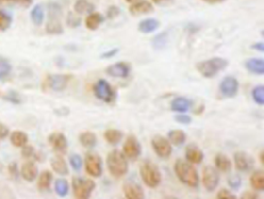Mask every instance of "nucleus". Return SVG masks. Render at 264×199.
<instances>
[{"label":"nucleus","mask_w":264,"mask_h":199,"mask_svg":"<svg viewBox=\"0 0 264 199\" xmlns=\"http://www.w3.org/2000/svg\"><path fill=\"white\" fill-rule=\"evenodd\" d=\"M175 172L178 179L186 186L196 188L199 185V176L196 168L190 162L178 159L175 163Z\"/></svg>","instance_id":"obj_1"},{"label":"nucleus","mask_w":264,"mask_h":199,"mask_svg":"<svg viewBox=\"0 0 264 199\" xmlns=\"http://www.w3.org/2000/svg\"><path fill=\"white\" fill-rule=\"evenodd\" d=\"M107 169L114 178H122L128 172V161L122 152L119 150H113L107 155L106 158Z\"/></svg>","instance_id":"obj_2"},{"label":"nucleus","mask_w":264,"mask_h":199,"mask_svg":"<svg viewBox=\"0 0 264 199\" xmlns=\"http://www.w3.org/2000/svg\"><path fill=\"white\" fill-rule=\"evenodd\" d=\"M228 66V61L224 58L214 57L212 59L200 61L196 64V69L205 79H212L224 70Z\"/></svg>","instance_id":"obj_3"},{"label":"nucleus","mask_w":264,"mask_h":199,"mask_svg":"<svg viewBox=\"0 0 264 199\" xmlns=\"http://www.w3.org/2000/svg\"><path fill=\"white\" fill-rule=\"evenodd\" d=\"M139 173L143 182L148 188L158 187L162 181V176L159 167L150 160H145L142 163L139 167Z\"/></svg>","instance_id":"obj_4"},{"label":"nucleus","mask_w":264,"mask_h":199,"mask_svg":"<svg viewBox=\"0 0 264 199\" xmlns=\"http://www.w3.org/2000/svg\"><path fill=\"white\" fill-rule=\"evenodd\" d=\"M95 187H96L95 182L90 179L80 177H76L72 179L73 194L78 199H88L94 191Z\"/></svg>","instance_id":"obj_5"},{"label":"nucleus","mask_w":264,"mask_h":199,"mask_svg":"<svg viewBox=\"0 0 264 199\" xmlns=\"http://www.w3.org/2000/svg\"><path fill=\"white\" fill-rule=\"evenodd\" d=\"M93 94L97 99L105 103H113L117 98V93L114 88L103 79L98 80L94 84Z\"/></svg>","instance_id":"obj_6"},{"label":"nucleus","mask_w":264,"mask_h":199,"mask_svg":"<svg viewBox=\"0 0 264 199\" xmlns=\"http://www.w3.org/2000/svg\"><path fill=\"white\" fill-rule=\"evenodd\" d=\"M72 77L70 74H50L44 82L46 89H50L54 92H61L68 86Z\"/></svg>","instance_id":"obj_7"},{"label":"nucleus","mask_w":264,"mask_h":199,"mask_svg":"<svg viewBox=\"0 0 264 199\" xmlns=\"http://www.w3.org/2000/svg\"><path fill=\"white\" fill-rule=\"evenodd\" d=\"M85 169L89 176L100 178L102 176V159L97 154L89 153L85 157Z\"/></svg>","instance_id":"obj_8"},{"label":"nucleus","mask_w":264,"mask_h":199,"mask_svg":"<svg viewBox=\"0 0 264 199\" xmlns=\"http://www.w3.org/2000/svg\"><path fill=\"white\" fill-rule=\"evenodd\" d=\"M202 184L206 191L213 192L220 184V175L213 166H205L202 171Z\"/></svg>","instance_id":"obj_9"},{"label":"nucleus","mask_w":264,"mask_h":199,"mask_svg":"<svg viewBox=\"0 0 264 199\" xmlns=\"http://www.w3.org/2000/svg\"><path fill=\"white\" fill-rule=\"evenodd\" d=\"M123 154L131 161H135L142 154V146L135 135H129L123 146Z\"/></svg>","instance_id":"obj_10"},{"label":"nucleus","mask_w":264,"mask_h":199,"mask_svg":"<svg viewBox=\"0 0 264 199\" xmlns=\"http://www.w3.org/2000/svg\"><path fill=\"white\" fill-rule=\"evenodd\" d=\"M152 147L154 152L162 159L169 158L172 153V146L168 138L162 135H156L152 138Z\"/></svg>","instance_id":"obj_11"},{"label":"nucleus","mask_w":264,"mask_h":199,"mask_svg":"<svg viewBox=\"0 0 264 199\" xmlns=\"http://www.w3.org/2000/svg\"><path fill=\"white\" fill-rule=\"evenodd\" d=\"M235 168L241 172H249L254 167V158L247 152L237 151L233 155Z\"/></svg>","instance_id":"obj_12"},{"label":"nucleus","mask_w":264,"mask_h":199,"mask_svg":"<svg viewBox=\"0 0 264 199\" xmlns=\"http://www.w3.org/2000/svg\"><path fill=\"white\" fill-rule=\"evenodd\" d=\"M239 89V83L234 77H225L220 83V93L227 98H233L237 95Z\"/></svg>","instance_id":"obj_13"},{"label":"nucleus","mask_w":264,"mask_h":199,"mask_svg":"<svg viewBox=\"0 0 264 199\" xmlns=\"http://www.w3.org/2000/svg\"><path fill=\"white\" fill-rule=\"evenodd\" d=\"M48 142L49 144L51 145V147L53 148V150L55 152H57L58 154H65L66 151H67V147H68V142L66 136L61 133V132H53L49 135L48 137Z\"/></svg>","instance_id":"obj_14"},{"label":"nucleus","mask_w":264,"mask_h":199,"mask_svg":"<svg viewBox=\"0 0 264 199\" xmlns=\"http://www.w3.org/2000/svg\"><path fill=\"white\" fill-rule=\"evenodd\" d=\"M106 73L113 78L126 79L131 73V65L124 61L114 63L106 68Z\"/></svg>","instance_id":"obj_15"},{"label":"nucleus","mask_w":264,"mask_h":199,"mask_svg":"<svg viewBox=\"0 0 264 199\" xmlns=\"http://www.w3.org/2000/svg\"><path fill=\"white\" fill-rule=\"evenodd\" d=\"M123 192L126 198L128 199H144L145 192L143 188L140 187L135 182L127 181L123 185Z\"/></svg>","instance_id":"obj_16"},{"label":"nucleus","mask_w":264,"mask_h":199,"mask_svg":"<svg viewBox=\"0 0 264 199\" xmlns=\"http://www.w3.org/2000/svg\"><path fill=\"white\" fill-rule=\"evenodd\" d=\"M20 175L22 176V178L25 181H27V182H29V183H31V182L35 181V179L38 176V167H37V165L34 162H33V161L25 162L22 165V167H21Z\"/></svg>","instance_id":"obj_17"},{"label":"nucleus","mask_w":264,"mask_h":199,"mask_svg":"<svg viewBox=\"0 0 264 199\" xmlns=\"http://www.w3.org/2000/svg\"><path fill=\"white\" fill-rule=\"evenodd\" d=\"M185 156H186L187 161L191 164H199L203 161V158H204L203 152L200 150L199 147L194 144L189 145L186 148Z\"/></svg>","instance_id":"obj_18"},{"label":"nucleus","mask_w":264,"mask_h":199,"mask_svg":"<svg viewBox=\"0 0 264 199\" xmlns=\"http://www.w3.org/2000/svg\"><path fill=\"white\" fill-rule=\"evenodd\" d=\"M154 12V6L151 2L147 0H140V1H135L132 3L129 7V13L133 16H139L145 14H150Z\"/></svg>","instance_id":"obj_19"},{"label":"nucleus","mask_w":264,"mask_h":199,"mask_svg":"<svg viewBox=\"0 0 264 199\" xmlns=\"http://www.w3.org/2000/svg\"><path fill=\"white\" fill-rule=\"evenodd\" d=\"M51 166L53 170L60 176H67L69 173L68 165L60 154L54 156L51 159Z\"/></svg>","instance_id":"obj_20"},{"label":"nucleus","mask_w":264,"mask_h":199,"mask_svg":"<svg viewBox=\"0 0 264 199\" xmlns=\"http://www.w3.org/2000/svg\"><path fill=\"white\" fill-rule=\"evenodd\" d=\"M245 67L253 74L263 76L264 74V60L259 58H250L245 62Z\"/></svg>","instance_id":"obj_21"},{"label":"nucleus","mask_w":264,"mask_h":199,"mask_svg":"<svg viewBox=\"0 0 264 199\" xmlns=\"http://www.w3.org/2000/svg\"><path fill=\"white\" fill-rule=\"evenodd\" d=\"M192 102L186 97H177L171 101V111L176 113H187L190 107H191Z\"/></svg>","instance_id":"obj_22"},{"label":"nucleus","mask_w":264,"mask_h":199,"mask_svg":"<svg viewBox=\"0 0 264 199\" xmlns=\"http://www.w3.org/2000/svg\"><path fill=\"white\" fill-rule=\"evenodd\" d=\"M159 26H160V23L158 20L148 18V19L143 20L142 22H139L137 29L138 31L144 33V34H148V33L156 31L159 28Z\"/></svg>","instance_id":"obj_23"},{"label":"nucleus","mask_w":264,"mask_h":199,"mask_svg":"<svg viewBox=\"0 0 264 199\" xmlns=\"http://www.w3.org/2000/svg\"><path fill=\"white\" fill-rule=\"evenodd\" d=\"M46 31L49 34L60 35L63 34V26L61 24L60 18H49V21L46 25Z\"/></svg>","instance_id":"obj_24"},{"label":"nucleus","mask_w":264,"mask_h":199,"mask_svg":"<svg viewBox=\"0 0 264 199\" xmlns=\"http://www.w3.org/2000/svg\"><path fill=\"white\" fill-rule=\"evenodd\" d=\"M104 22V17L99 13H90L86 18V27L89 30H96Z\"/></svg>","instance_id":"obj_25"},{"label":"nucleus","mask_w":264,"mask_h":199,"mask_svg":"<svg viewBox=\"0 0 264 199\" xmlns=\"http://www.w3.org/2000/svg\"><path fill=\"white\" fill-rule=\"evenodd\" d=\"M80 144L87 149H93L97 145V136L91 131L82 132L79 136Z\"/></svg>","instance_id":"obj_26"},{"label":"nucleus","mask_w":264,"mask_h":199,"mask_svg":"<svg viewBox=\"0 0 264 199\" xmlns=\"http://www.w3.org/2000/svg\"><path fill=\"white\" fill-rule=\"evenodd\" d=\"M168 140L170 142L171 145L176 146V147H181L183 146L187 139V135L183 130L176 129V130H170L168 132Z\"/></svg>","instance_id":"obj_27"},{"label":"nucleus","mask_w":264,"mask_h":199,"mask_svg":"<svg viewBox=\"0 0 264 199\" xmlns=\"http://www.w3.org/2000/svg\"><path fill=\"white\" fill-rule=\"evenodd\" d=\"M214 165H216L217 169L223 172H228L230 171L231 167H232V163H231V160L228 158V156L222 153L217 154V156L214 157Z\"/></svg>","instance_id":"obj_28"},{"label":"nucleus","mask_w":264,"mask_h":199,"mask_svg":"<svg viewBox=\"0 0 264 199\" xmlns=\"http://www.w3.org/2000/svg\"><path fill=\"white\" fill-rule=\"evenodd\" d=\"M53 181V175L51 171L45 170L40 173V176L37 181V188L39 191H48L51 188Z\"/></svg>","instance_id":"obj_29"},{"label":"nucleus","mask_w":264,"mask_h":199,"mask_svg":"<svg viewBox=\"0 0 264 199\" xmlns=\"http://www.w3.org/2000/svg\"><path fill=\"white\" fill-rule=\"evenodd\" d=\"M30 18L32 23L35 25V26H40L41 24L44 23L45 20V11L44 7L41 4H36L33 6L30 13Z\"/></svg>","instance_id":"obj_30"},{"label":"nucleus","mask_w":264,"mask_h":199,"mask_svg":"<svg viewBox=\"0 0 264 199\" xmlns=\"http://www.w3.org/2000/svg\"><path fill=\"white\" fill-rule=\"evenodd\" d=\"M123 136V132L119 129H107L104 132V139L112 146H117Z\"/></svg>","instance_id":"obj_31"},{"label":"nucleus","mask_w":264,"mask_h":199,"mask_svg":"<svg viewBox=\"0 0 264 199\" xmlns=\"http://www.w3.org/2000/svg\"><path fill=\"white\" fill-rule=\"evenodd\" d=\"M250 183L255 191H263L264 190V175L262 170H256L252 173Z\"/></svg>","instance_id":"obj_32"},{"label":"nucleus","mask_w":264,"mask_h":199,"mask_svg":"<svg viewBox=\"0 0 264 199\" xmlns=\"http://www.w3.org/2000/svg\"><path fill=\"white\" fill-rule=\"evenodd\" d=\"M11 143L16 148H22L23 146L27 145L28 135L23 131L16 130L11 134Z\"/></svg>","instance_id":"obj_33"},{"label":"nucleus","mask_w":264,"mask_h":199,"mask_svg":"<svg viewBox=\"0 0 264 199\" xmlns=\"http://www.w3.org/2000/svg\"><path fill=\"white\" fill-rule=\"evenodd\" d=\"M94 5L88 0H77L74 3V12L79 15L90 14L94 11Z\"/></svg>","instance_id":"obj_34"},{"label":"nucleus","mask_w":264,"mask_h":199,"mask_svg":"<svg viewBox=\"0 0 264 199\" xmlns=\"http://www.w3.org/2000/svg\"><path fill=\"white\" fill-rule=\"evenodd\" d=\"M168 40V33L167 32H161L159 34H157L153 40H152V46L156 50H162L165 48Z\"/></svg>","instance_id":"obj_35"},{"label":"nucleus","mask_w":264,"mask_h":199,"mask_svg":"<svg viewBox=\"0 0 264 199\" xmlns=\"http://www.w3.org/2000/svg\"><path fill=\"white\" fill-rule=\"evenodd\" d=\"M55 191L60 197H64L67 195L69 191L68 182L64 179H58L55 182Z\"/></svg>","instance_id":"obj_36"},{"label":"nucleus","mask_w":264,"mask_h":199,"mask_svg":"<svg viewBox=\"0 0 264 199\" xmlns=\"http://www.w3.org/2000/svg\"><path fill=\"white\" fill-rule=\"evenodd\" d=\"M253 100L258 105L262 106L264 104V87L262 85L256 86L252 90Z\"/></svg>","instance_id":"obj_37"},{"label":"nucleus","mask_w":264,"mask_h":199,"mask_svg":"<svg viewBox=\"0 0 264 199\" xmlns=\"http://www.w3.org/2000/svg\"><path fill=\"white\" fill-rule=\"evenodd\" d=\"M12 24L13 18L11 15H8L3 11H0V31H6L7 29H10Z\"/></svg>","instance_id":"obj_38"},{"label":"nucleus","mask_w":264,"mask_h":199,"mask_svg":"<svg viewBox=\"0 0 264 199\" xmlns=\"http://www.w3.org/2000/svg\"><path fill=\"white\" fill-rule=\"evenodd\" d=\"M3 99L5 101L10 102L12 104H15V105H18V104L22 103V98H21L20 94L18 92H16V91H14V90L8 91V92L3 96Z\"/></svg>","instance_id":"obj_39"},{"label":"nucleus","mask_w":264,"mask_h":199,"mask_svg":"<svg viewBox=\"0 0 264 199\" xmlns=\"http://www.w3.org/2000/svg\"><path fill=\"white\" fill-rule=\"evenodd\" d=\"M82 20L79 16L74 15L73 13H68L67 18H66V24L70 28H78L81 26Z\"/></svg>","instance_id":"obj_40"},{"label":"nucleus","mask_w":264,"mask_h":199,"mask_svg":"<svg viewBox=\"0 0 264 199\" xmlns=\"http://www.w3.org/2000/svg\"><path fill=\"white\" fill-rule=\"evenodd\" d=\"M12 71V65L6 60H0V80L5 79L7 76H10Z\"/></svg>","instance_id":"obj_41"},{"label":"nucleus","mask_w":264,"mask_h":199,"mask_svg":"<svg viewBox=\"0 0 264 199\" xmlns=\"http://www.w3.org/2000/svg\"><path fill=\"white\" fill-rule=\"evenodd\" d=\"M69 163L71 165V167L76 170V171H80L82 166V157L79 154H73L70 156L69 158Z\"/></svg>","instance_id":"obj_42"},{"label":"nucleus","mask_w":264,"mask_h":199,"mask_svg":"<svg viewBox=\"0 0 264 199\" xmlns=\"http://www.w3.org/2000/svg\"><path fill=\"white\" fill-rule=\"evenodd\" d=\"M227 183H228V186L231 189L238 190L239 188H241V186H242V179H241V177L237 176V175H233V176H231L228 179Z\"/></svg>","instance_id":"obj_43"},{"label":"nucleus","mask_w":264,"mask_h":199,"mask_svg":"<svg viewBox=\"0 0 264 199\" xmlns=\"http://www.w3.org/2000/svg\"><path fill=\"white\" fill-rule=\"evenodd\" d=\"M0 3H13L23 7H29L32 4V0H0Z\"/></svg>","instance_id":"obj_44"},{"label":"nucleus","mask_w":264,"mask_h":199,"mask_svg":"<svg viewBox=\"0 0 264 199\" xmlns=\"http://www.w3.org/2000/svg\"><path fill=\"white\" fill-rule=\"evenodd\" d=\"M120 14H121L120 8L116 5H112L109 7V10H107V12H106V17H107V19L113 20L115 18H117Z\"/></svg>","instance_id":"obj_45"},{"label":"nucleus","mask_w":264,"mask_h":199,"mask_svg":"<svg viewBox=\"0 0 264 199\" xmlns=\"http://www.w3.org/2000/svg\"><path fill=\"white\" fill-rule=\"evenodd\" d=\"M175 120L180 124H184V125H188V124L192 122L191 117L188 115H185V113H179V115H176Z\"/></svg>","instance_id":"obj_46"},{"label":"nucleus","mask_w":264,"mask_h":199,"mask_svg":"<svg viewBox=\"0 0 264 199\" xmlns=\"http://www.w3.org/2000/svg\"><path fill=\"white\" fill-rule=\"evenodd\" d=\"M8 172H10V175L13 179H18L20 176V171H19V167L16 162H12L8 165Z\"/></svg>","instance_id":"obj_47"},{"label":"nucleus","mask_w":264,"mask_h":199,"mask_svg":"<svg viewBox=\"0 0 264 199\" xmlns=\"http://www.w3.org/2000/svg\"><path fill=\"white\" fill-rule=\"evenodd\" d=\"M34 153H35V150L32 146L25 145L22 147V156L24 157V158H30V157L34 155Z\"/></svg>","instance_id":"obj_48"},{"label":"nucleus","mask_w":264,"mask_h":199,"mask_svg":"<svg viewBox=\"0 0 264 199\" xmlns=\"http://www.w3.org/2000/svg\"><path fill=\"white\" fill-rule=\"evenodd\" d=\"M217 198L218 199H235L236 196L231 192H229L227 189H221L217 193Z\"/></svg>","instance_id":"obj_49"},{"label":"nucleus","mask_w":264,"mask_h":199,"mask_svg":"<svg viewBox=\"0 0 264 199\" xmlns=\"http://www.w3.org/2000/svg\"><path fill=\"white\" fill-rule=\"evenodd\" d=\"M119 51H120L119 48L111 49V50H109V51H106L103 54H101L100 58H101V59H111V58H113V57H115L116 55H117L119 53Z\"/></svg>","instance_id":"obj_50"},{"label":"nucleus","mask_w":264,"mask_h":199,"mask_svg":"<svg viewBox=\"0 0 264 199\" xmlns=\"http://www.w3.org/2000/svg\"><path fill=\"white\" fill-rule=\"evenodd\" d=\"M10 134V129L3 123H0V139L6 138Z\"/></svg>","instance_id":"obj_51"},{"label":"nucleus","mask_w":264,"mask_h":199,"mask_svg":"<svg viewBox=\"0 0 264 199\" xmlns=\"http://www.w3.org/2000/svg\"><path fill=\"white\" fill-rule=\"evenodd\" d=\"M243 199H257L258 198V195L256 194L255 192H251V191H246L242 194V197Z\"/></svg>","instance_id":"obj_52"},{"label":"nucleus","mask_w":264,"mask_h":199,"mask_svg":"<svg viewBox=\"0 0 264 199\" xmlns=\"http://www.w3.org/2000/svg\"><path fill=\"white\" fill-rule=\"evenodd\" d=\"M251 49L256 50V51H258L260 53H263L264 52V44L262 43V41H259V43H255L251 46Z\"/></svg>","instance_id":"obj_53"},{"label":"nucleus","mask_w":264,"mask_h":199,"mask_svg":"<svg viewBox=\"0 0 264 199\" xmlns=\"http://www.w3.org/2000/svg\"><path fill=\"white\" fill-rule=\"evenodd\" d=\"M56 113L58 114V115H59V116H67V114L69 113V111H68V109H66V107L65 106H62V107H60V109L59 110H58V111H56Z\"/></svg>","instance_id":"obj_54"},{"label":"nucleus","mask_w":264,"mask_h":199,"mask_svg":"<svg viewBox=\"0 0 264 199\" xmlns=\"http://www.w3.org/2000/svg\"><path fill=\"white\" fill-rule=\"evenodd\" d=\"M203 1L208 3H220V2L225 1V0H203Z\"/></svg>","instance_id":"obj_55"},{"label":"nucleus","mask_w":264,"mask_h":199,"mask_svg":"<svg viewBox=\"0 0 264 199\" xmlns=\"http://www.w3.org/2000/svg\"><path fill=\"white\" fill-rule=\"evenodd\" d=\"M153 1L157 4H161V3H164V2H166L167 0H153Z\"/></svg>","instance_id":"obj_56"},{"label":"nucleus","mask_w":264,"mask_h":199,"mask_svg":"<svg viewBox=\"0 0 264 199\" xmlns=\"http://www.w3.org/2000/svg\"><path fill=\"white\" fill-rule=\"evenodd\" d=\"M260 161H261V163H263V152L260 153Z\"/></svg>","instance_id":"obj_57"},{"label":"nucleus","mask_w":264,"mask_h":199,"mask_svg":"<svg viewBox=\"0 0 264 199\" xmlns=\"http://www.w3.org/2000/svg\"><path fill=\"white\" fill-rule=\"evenodd\" d=\"M126 1H127V2H131V3H133V2H135V1H138V0H126Z\"/></svg>","instance_id":"obj_58"}]
</instances>
